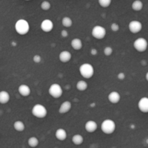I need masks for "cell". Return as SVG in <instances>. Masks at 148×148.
I'll use <instances>...</instances> for the list:
<instances>
[{
	"instance_id": "cell-1",
	"label": "cell",
	"mask_w": 148,
	"mask_h": 148,
	"mask_svg": "<svg viewBox=\"0 0 148 148\" xmlns=\"http://www.w3.org/2000/svg\"><path fill=\"white\" fill-rule=\"evenodd\" d=\"M14 28L18 34L23 36V35H26L29 32L30 25L27 20H24V19H20L16 22L15 25H14Z\"/></svg>"
},
{
	"instance_id": "cell-2",
	"label": "cell",
	"mask_w": 148,
	"mask_h": 148,
	"mask_svg": "<svg viewBox=\"0 0 148 148\" xmlns=\"http://www.w3.org/2000/svg\"><path fill=\"white\" fill-rule=\"evenodd\" d=\"M79 73L85 79H90L94 75V68L90 64H82L79 66Z\"/></svg>"
},
{
	"instance_id": "cell-3",
	"label": "cell",
	"mask_w": 148,
	"mask_h": 148,
	"mask_svg": "<svg viewBox=\"0 0 148 148\" xmlns=\"http://www.w3.org/2000/svg\"><path fill=\"white\" fill-rule=\"evenodd\" d=\"M101 130L106 134H111L116 130V124L113 120L106 119L102 122L101 126Z\"/></svg>"
},
{
	"instance_id": "cell-4",
	"label": "cell",
	"mask_w": 148,
	"mask_h": 148,
	"mask_svg": "<svg viewBox=\"0 0 148 148\" xmlns=\"http://www.w3.org/2000/svg\"><path fill=\"white\" fill-rule=\"evenodd\" d=\"M32 114L38 119H43L47 116V109L41 104H36L32 108Z\"/></svg>"
},
{
	"instance_id": "cell-5",
	"label": "cell",
	"mask_w": 148,
	"mask_h": 148,
	"mask_svg": "<svg viewBox=\"0 0 148 148\" xmlns=\"http://www.w3.org/2000/svg\"><path fill=\"white\" fill-rule=\"evenodd\" d=\"M49 93L53 98H59L63 94V90L60 85L57 83L52 84L49 89Z\"/></svg>"
},
{
	"instance_id": "cell-6",
	"label": "cell",
	"mask_w": 148,
	"mask_h": 148,
	"mask_svg": "<svg viewBox=\"0 0 148 148\" xmlns=\"http://www.w3.org/2000/svg\"><path fill=\"white\" fill-rule=\"evenodd\" d=\"M134 48L138 52H144L147 50L148 43L144 38H139L136 39L134 42Z\"/></svg>"
},
{
	"instance_id": "cell-7",
	"label": "cell",
	"mask_w": 148,
	"mask_h": 148,
	"mask_svg": "<svg viewBox=\"0 0 148 148\" xmlns=\"http://www.w3.org/2000/svg\"><path fill=\"white\" fill-rule=\"evenodd\" d=\"M106 35V30L105 27L101 25H96L92 28V36L93 38L98 39V40H101L104 38Z\"/></svg>"
},
{
	"instance_id": "cell-8",
	"label": "cell",
	"mask_w": 148,
	"mask_h": 148,
	"mask_svg": "<svg viewBox=\"0 0 148 148\" xmlns=\"http://www.w3.org/2000/svg\"><path fill=\"white\" fill-rule=\"evenodd\" d=\"M143 29V24L138 20H132L129 24V30L134 34L140 33Z\"/></svg>"
},
{
	"instance_id": "cell-9",
	"label": "cell",
	"mask_w": 148,
	"mask_h": 148,
	"mask_svg": "<svg viewBox=\"0 0 148 148\" xmlns=\"http://www.w3.org/2000/svg\"><path fill=\"white\" fill-rule=\"evenodd\" d=\"M40 28L43 32L46 33H49L51 31L53 28V22L49 19H46V20H43L40 24Z\"/></svg>"
},
{
	"instance_id": "cell-10",
	"label": "cell",
	"mask_w": 148,
	"mask_h": 148,
	"mask_svg": "<svg viewBox=\"0 0 148 148\" xmlns=\"http://www.w3.org/2000/svg\"><path fill=\"white\" fill-rule=\"evenodd\" d=\"M138 108L141 112L147 114L148 113V98L143 97L139 101Z\"/></svg>"
},
{
	"instance_id": "cell-11",
	"label": "cell",
	"mask_w": 148,
	"mask_h": 148,
	"mask_svg": "<svg viewBox=\"0 0 148 148\" xmlns=\"http://www.w3.org/2000/svg\"><path fill=\"white\" fill-rule=\"evenodd\" d=\"M85 130L88 132L92 133L97 130V129H98V124H97V123L95 121L90 120V121L86 122V124L85 125Z\"/></svg>"
},
{
	"instance_id": "cell-12",
	"label": "cell",
	"mask_w": 148,
	"mask_h": 148,
	"mask_svg": "<svg viewBox=\"0 0 148 148\" xmlns=\"http://www.w3.org/2000/svg\"><path fill=\"white\" fill-rule=\"evenodd\" d=\"M108 101L113 104H116L121 100V95L116 91H113V92H110L109 95L108 96Z\"/></svg>"
},
{
	"instance_id": "cell-13",
	"label": "cell",
	"mask_w": 148,
	"mask_h": 148,
	"mask_svg": "<svg viewBox=\"0 0 148 148\" xmlns=\"http://www.w3.org/2000/svg\"><path fill=\"white\" fill-rule=\"evenodd\" d=\"M18 92L23 97H27L30 95V88L27 85H20L18 88Z\"/></svg>"
},
{
	"instance_id": "cell-14",
	"label": "cell",
	"mask_w": 148,
	"mask_h": 148,
	"mask_svg": "<svg viewBox=\"0 0 148 148\" xmlns=\"http://www.w3.org/2000/svg\"><path fill=\"white\" fill-rule=\"evenodd\" d=\"M59 59L62 63H67L72 59V54L68 51H63L59 53Z\"/></svg>"
},
{
	"instance_id": "cell-15",
	"label": "cell",
	"mask_w": 148,
	"mask_h": 148,
	"mask_svg": "<svg viewBox=\"0 0 148 148\" xmlns=\"http://www.w3.org/2000/svg\"><path fill=\"white\" fill-rule=\"evenodd\" d=\"M72 108V103L69 101H64L61 104L60 107H59V112L61 114H64L69 112Z\"/></svg>"
},
{
	"instance_id": "cell-16",
	"label": "cell",
	"mask_w": 148,
	"mask_h": 148,
	"mask_svg": "<svg viewBox=\"0 0 148 148\" xmlns=\"http://www.w3.org/2000/svg\"><path fill=\"white\" fill-rule=\"evenodd\" d=\"M55 136H56V138L59 141H64L67 137V133H66V130L60 128L56 130L55 132Z\"/></svg>"
},
{
	"instance_id": "cell-17",
	"label": "cell",
	"mask_w": 148,
	"mask_h": 148,
	"mask_svg": "<svg viewBox=\"0 0 148 148\" xmlns=\"http://www.w3.org/2000/svg\"><path fill=\"white\" fill-rule=\"evenodd\" d=\"M10 95L9 92H7L5 90L0 91V103L6 104L10 101Z\"/></svg>"
},
{
	"instance_id": "cell-18",
	"label": "cell",
	"mask_w": 148,
	"mask_h": 148,
	"mask_svg": "<svg viewBox=\"0 0 148 148\" xmlns=\"http://www.w3.org/2000/svg\"><path fill=\"white\" fill-rule=\"evenodd\" d=\"M71 46L72 49H74L76 51L80 50L82 48V42L79 38H74L71 41Z\"/></svg>"
},
{
	"instance_id": "cell-19",
	"label": "cell",
	"mask_w": 148,
	"mask_h": 148,
	"mask_svg": "<svg viewBox=\"0 0 148 148\" xmlns=\"http://www.w3.org/2000/svg\"><path fill=\"white\" fill-rule=\"evenodd\" d=\"M72 141L73 143V144H75V145H82L83 143L84 138L80 134H75L72 137Z\"/></svg>"
},
{
	"instance_id": "cell-20",
	"label": "cell",
	"mask_w": 148,
	"mask_h": 148,
	"mask_svg": "<svg viewBox=\"0 0 148 148\" xmlns=\"http://www.w3.org/2000/svg\"><path fill=\"white\" fill-rule=\"evenodd\" d=\"M14 129L17 132H23L25 129V126L24 123L21 121H16L14 123Z\"/></svg>"
},
{
	"instance_id": "cell-21",
	"label": "cell",
	"mask_w": 148,
	"mask_h": 148,
	"mask_svg": "<svg viewBox=\"0 0 148 148\" xmlns=\"http://www.w3.org/2000/svg\"><path fill=\"white\" fill-rule=\"evenodd\" d=\"M132 9L134 11H140L143 8V1H140V0H136V1H133L132 4Z\"/></svg>"
},
{
	"instance_id": "cell-22",
	"label": "cell",
	"mask_w": 148,
	"mask_h": 148,
	"mask_svg": "<svg viewBox=\"0 0 148 148\" xmlns=\"http://www.w3.org/2000/svg\"><path fill=\"white\" fill-rule=\"evenodd\" d=\"M88 83L84 80H79L78 81L76 85L77 89L79 91H85L88 88Z\"/></svg>"
},
{
	"instance_id": "cell-23",
	"label": "cell",
	"mask_w": 148,
	"mask_h": 148,
	"mask_svg": "<svg viewBox=\"0 0 148 148\" xmlns=\"http://www.w3.org/2000/svg\"><path fill=\"white\" fill-rule=\"evenodd\" d=\"M27 143L28 145L30 147H36L39 144V140L37 137H31L28 139L27 140Z\"/></svg>"
},
{
	"instance_id": "cell-24",
	"label": "cell",
	"mask_w": 148,
	"mask_h": 148,
	"mask_svg": "<svg viewBox=\"0 0 148 148\" xmlns=\"http://www.w3.org/2000/svg\"><path fill=\"white\" fill-rule=\"evenodd\" d=\"M62 25L65 27H70L72 25V20L70 17H64L62 19Z\"/></svg>"
},
{
	"instance_id": "cell-25",
	"label": "cell",
	"mask_w": 148,
	"mask_h": 148,
	"mask_svg": "<svg viewBox=\"0 0 148 148\" xmlns=\"http://www.w3.org/2000/svg\"><path fill=\"white\" fill-rule=\"evenodd\" d=\"M51 7V3L48 1H43V2L41 3V4H40V8L43 10H44V11H47V10H50Z\"/></svg>"
},
{
	"instance_id": "cell-26",
	"label": "cell",
	"mask_w": 148,
	"mask_h": 148,
	"mask_svg": "<svg viewBox=\"0 0 148 148\" xmlns=\"http://www.w3.org/2000/svg\"><path fill=\"white\" fill-rule=\"evenodd\" d=\"M98 3H99L100 5L102 7H104V8H106V7H109L111 4V0H99L98 1Z\"/></svg>"
},
{
	"instance_id": "cell-27",
	"label": "cell",
	"mask_w": 148,
	"mask_h": 148,
	"mask_svg": "<svg viewBox=\"0 0 148 148\" xmlns=\"http://www.w3.org/2000/svg\"><path fill=\"white\" fill-rule=\"evenodd\" d=\"M103 53L106 56H111L113 53V49L111 47H110V46H107V47H106L105 49H104Z\"/></svg>"
},
{
	"instance_id": "cell-28",
	"label": "cell",
	"mask_w": 148,
	"mask_h": 148,
	"mask_svg": "<svg viewBox=\"0 0 148 148\" xmlns=\"http://www.w3.org/2000/svg\"><path fill=\"white\" fill-rule=\"evenodd\" d=\"M111 28L112 30V31L117 32L119 30V25L117 23H113L111 26Z\"/></svg>"
},
{
	"instance_id": "cell-29",
	"label": "cell",
	"mask_w": 148,
	"mask_h": 148,
	"mask_svg": "<svg viewBox=\"0 0 148 148\" xmlns=\"http://www.w3.org/2000/svg\"><path fill=\"white\" fill-rule=\"evenodd\" d=\"M33 62L35 63H40L41 62V56L38 54H36L33 56Z\"/></svg>"
},
{
	"instance_id": "cell-30",
	"label": "cell",
	"mask_w": 148,
	"mask_h": 148,
	"mask_svg": "<svg viewBox=\"0 0 148 148\" xmlns=\"http://www.w3.org/2000/svg\"><path fill=\"white\" fill-rule=\"evenodd\" d=\"M125 77L126 75L124 72H120V73L118 75V78L119 79H120V80H123V79H125Z\"/></svg>"
},
{
	"instance_id": "cell-31",
	"label": "cell",
	"mask_w": 148,
	"mask_h": 148,
	"mask_svg": "<svg viewBox=\"0 0 148 148\" xmlns=\"http://www.w3.org/2000/svg\"><path fill=\"white\" fill-rule=\"evenodd\" d=\"M68 34H69V33H68L67 30H62V32H61V36H62L63 38L67 37Z\"/></svg>"
},
{
	"instance_id": "cell-32",
	"label": "cell",
	"mask_w": 148,
	"mask_h": 148,
	"mask_svg": "<svg viewBox=\"0 0 148 148\" xmlns=\"http://www.w3.org/2000/svg\"><path fill=\"white\" fill-rule=\"evenodd\" d=\"M90 52L92 55H96L97 53H98V51H97L95 49H92V50H91Z\"/></svg>"
},
{
	"instance_id": "cell-33",
	"label": "cell",
	"mask_w": 148,
	"mask_h": 148,
	"mask_svg": "<svg viewBox=\"0 0 148 148\" xmlns=\"http://www.w3.org/2000/svg\"><path fill=\"white\" fill-rule=\"evenodd\" d=\"M145 78H146V80H147V82H148V72H147V74H146Z\"/></svg>"
}]
</instances>
